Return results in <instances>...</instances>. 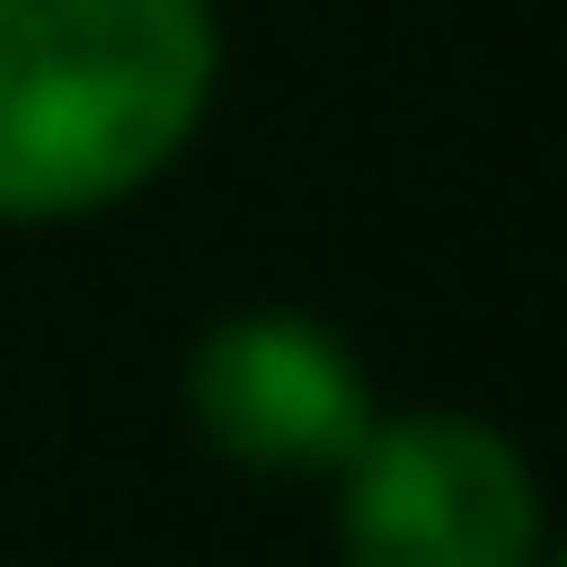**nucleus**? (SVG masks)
Instances as JSON below:
<instances>
[{"instance_id":"obj_1","label":"nucleus","mask_w":567,"mask_h":567,"mask_svg":"<svg viewBox=\"0 0 567 567\" xmlns=\"http://www.w3.org/2000/svg\"><path fill=\"white\" fill-rule=\"evenodd\" d=\"M209 90V0H0V219H90L150 189Z\"/></svg>"},{"instance_id":"obj_2","label":"nucleus","mask_w":567,"mask_h":567,"mask_svg":"<svg viewBox=\"0 0 567 567\" xmlns=\"http://www.w3.org/2000/svg\"><path fill=\"white\" fill-rule=\"evenodd\" d=\"M538 538H548V508L518 439L468 409L379 419L339 468L349 567H538Z\"/></svg>"},{"instance_id":"obj_3","label":"nucleus","mask_w":567,"mask_h":567,"mask_svg":"<svg viewBox=\"0 0 567 567\" xmlns=\"http://www.w3.org/2000/svg\"><path fill=\"white\" fill-rule=\"evenodd\" d=\"M189 419L229 468L259 478H339L379 429V399L339 329L299 309H239L189 359Z\"/></svg>"},{"instance_id":"obj_4","label":"nucleus","mask_w":567,"mask_h":567,"mask_svg":"<svg viewBox=\"0 0 567 567\" xmlns=\"http://www.w3.org/2000/svg\"><path fill=\"white\" fill-rule=\"evenodd\" d=\"M558 567H567V558H558Z\"/></svg>"}]
</instances>
